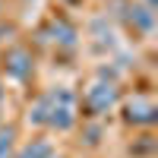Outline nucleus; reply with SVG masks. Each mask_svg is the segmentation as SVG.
Instances as JSON below:
<instances>
[{
  "mask_svg": "<svg viewBox=\"0 0 158 158\" xmlns=\"http://www.w3.org/2000/svg\"><path fill=\"white\" fill-rule=\"evenodd\" d=\"M6 63H10V73L16 76V79H22V76H29V70H32V57L25 54V51H13Z\"/></svg>",
  "mask_w": 158,
  "mask_h": 158,
  "instance_id": "7ed1b4c3",
  "label": "nucleus"
},
{
  "mask_svg": "<svg viewBox=\"0 0 158 158\" xmlns=\"http://www.w3.org/2000/svg\"><path fill=\"white\" fill-rule=\"evenodd\" d=\"M10 149H13V130L0 133V158H10Z\"/></svg>",
  "mask_w": 158,
  "mask_h": 158,
  "instance_id": "423d86ee",
  "label": "nucleus"
},
{
  "mask_svg": "<svg viewBox=\"0 0 158 158\" xmlns=\"http://www.w3.org/2000/svg\"><path fill=\"white\" fill-rule=\"evenodd\" d=\"M48 123H54V127H60V130H67V127L73 123V114H70V108H67V104L54 108V111H51V117H48Z\"/></svg>",
  "mask_w": 158,
  "mask_h": 158,
  "instance_id": "20e7f679",
  "label": "nucleus"
},
{
  "mask_svg": "<svg viewBox=\"0 0 158 158\" xmlns=\"http://www.w3.org/2000/svg\"><path fill=\"white\" fill-rule=\"evenodd\" d=\"M54 32H60V41H63V44H73V35H76V32L70 29V25L60 22V25H54Z\"/></svg>",
  "mask_w": 158,
  "mask_h": 158,
  "instance_id": "0eeeda50",
  "label": "nucleus"
},
{
  "mask_svg": "<svg viewBox=\"0 0 158 158\" xmlns=\"http://www.w3.org/2000/svg\"><path fill=\"white\" fill-rule=\"evenodd\" d=\"M51 155V146L48 142H32V146H25L19 152V158H48Z\"/></svg>",
  "mask_w": 158,
  "mask_h": 158,
  "instance_id": "39448f33",
  "label": "nucleus"
},
{
  "mask_svg": "<svg viewBox=\"0 0 158 158\" xmlns=\"http://www.w3.org/2000/svg\"><path fill=\"white\" fill-rule=\"evenodd\" d=\"M127 120H136V123H152L155 120V108L146 101H133L127 104Z\"/></svg>",
  "mask_w": 158,
  "mask_h": 158,
  "instance_id": "f03ea898",
  "label": "nucleus"
},
{
  "mask_svg": "<svg viewBox=\"0 0 158 158\" xmlns=\"http://www.w3.org/2000/svg\"><path fill=\"white\" fill-rule=\"evenodd\" d=\"M89 104H92V111H108L114 104V89L111 85H95L89 92Z\"/></svg>",
  "mask_w": 158,
  "mask_h": 158,
  "instance_id": "f257e3e1",
  "label": "nucleus"
}]
</instances>
